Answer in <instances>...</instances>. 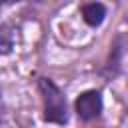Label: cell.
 <instances>
[{
	"label": "cell",
	"instance_id": "cell-1",
	"mask_svg": "<svg viewBox=\"0 0 128 128\" xmlns=\"http://www.w3.org/2000/svg\"><path fill=\"white\" fill-rule=\"evenodd\" d=\"M38 88L44 100V120L54 122V124H64L68 120V108H66V98L60 92V88L46 78L38 82Z\"/></svg>",
	"mask_w": 128,
	"mask_h": 128
},
{
	"label": "cell",
	"instance_id": "cell-3",
	"mask_svg": "<svg viewBox=\"0 0 128 128\" xmlns=\"http://www.w3.org/2000/svg\"><path fill=\"white\" fill-rule=\"evenodd\" d=\"M82 16H84L86 24L98 26V24H102V20L106 16V8L102 4H98V2H90V4H86L82 8Z\"/></svg>",
	"mask_w": 128,
	"mask_h": 128
},
{
	"label": "cell",
	"instance_id": "cell-4",
	"mask_svg": "<svg viewBox=\"0 0 128 128\" xmlns=\"http://www.w3.org/2000/svg\"><path fill=\"white\" fill-rule=\"evenodd\" d=\"M14 40H16V34H14V30H12V26H8V24L0 26V54L12 52Z\"/></svg>",
	"mask_w": 128,
	"mask_h": 128
},
{
	"label": "cell",
	"instance_id": "cell-5",
	"mask_svg": "<svg viewBox=\"0 0 128 128\" xmlns=\"http://www.w3.org/2000/svg\"><path fill=\"white\" fill-rule=\"evenodd\" d=\"M2 2H16V0H2Z\"/></svg>",
	"mask_w": 128,
	"mask_h": 128
},
{
	"label": "cell",
	"instance_id": "cell-2",
	"mask_svg": "<svg viewBox=\"0 0 128 128\" xmlns=\"http://www.w3.org/2000/svg\"><path fill=\"white\" fill-rule=\"evenodd\" d=\"M102 112V96L96 90L84 92L78 96L76 100V114L80 120H92L96 116H100Z\"/></svg>",
	"mask_w": 128,
	"mask_h": 128
}]
</instances>
